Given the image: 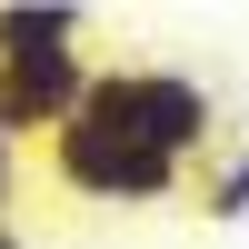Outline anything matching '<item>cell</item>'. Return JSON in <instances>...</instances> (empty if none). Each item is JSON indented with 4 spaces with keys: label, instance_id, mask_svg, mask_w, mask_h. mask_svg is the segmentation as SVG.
Returning <instances> with one entry per match:
<instances>
[{
    "label": "cell",
    "instance_id": "cell-1",
    "mask_svg": "<svg viewBox=\"0 0 249 249\" xmlns=\"http://www.w3.org/2000/svg\"><path fill=\"white\" fill-rule=\"evenodd\" d=\"M40 170H50V190L100 199V210H170V199L190 190V170H179V160L140 150V140L120 130V120H100L90 100H80V110L40 140Z\"/></svg>",
    "mask_w": 249,
    "mask_h": 249
},
{
    "label": "cell",
    "instance_id": "cell-2",
    "mask_svg": "<svg viewBox=\"0 0 249 249\" xmlns=\"http://www.w3.org/2000/svg\"><path fill=\"white\" fill-rule=\"evenodd\" d=\"M90 110L120 120L140 150L179 160V170L210 160V140H219V110H210V90H199L190 70H100L90 80Z\"/></svg>",
    "mask_w": 249,
    "mask_h": 249
},
{
    "label": "cell",
    "instance_id": "cell-3",
    "mask_svg": "<svg viewBox=\"0 0 249 249\" xmlns=\"http://www.w3.org/2000/svg\"><path fill=\"white\" fill-rule=\"evenodd\" d=\"M50 50H80V10H0V60H50Z\"/></svg>",
    "mask_w": 249,
    "mask_h": 249
},
{
    "label": "cell",
    "instance_id": "cell-4",
    "mask_svg": "<svg viewBox=\"0 0 249 249\" xmlns=\"http://www.w3.org/2000/svg\"><path fill=\"white\" fill-rule=\"evenodd\" d=\"M199 210H210V219H239L249 210V160H219V170L199 179Z\"/></svg>",
    "mask_w": 249,
    "mask_h": 249
},
{
    "label": "cell",
    "instance_id": "cell-5",
    "mask_svg": "<svg viewBox=\"0 0 249 249\" xmlns=\"http://www.w3.org/2000/svg\"><path fill=\"white\" fill-rule=\"evenodd\" d=\"M10 210H20V140H0V230H10Z\"/></svg>",
    "mask_w": 249,
    "mask_h": 249
},
{
    "label": "cell",
    "instance_id": "cell-6",
    "mask_svg": "<svg viewBox=\"0 0 249 249\" xmlns=\"http://www.w3.org/2000/svg\"><path fill=\"white\" fill-rule=\"evenodd\" d=\"M0 249H30V239H20V219H10V230H0Z\"/></svg>",
    "mask_w": 249,
    "mask_h": 249
}]
</instances>
